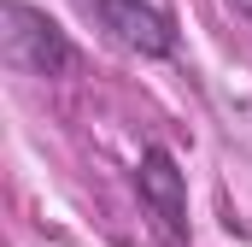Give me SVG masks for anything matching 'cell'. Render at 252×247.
Masks as SVG:
<instances>
[{
    "label": "cell",
    "instance_id": "obj_1",
    "mask_svg": "<svg viewBox=\"0 0 252 247\" xmlns=\"http://www.w3.org/2000/svg\"><path fill=\"white\" fill-rule=\"evenodd\" d=\"M0 24H6V59L18 65V71H30V77H59V71L76 65V47L64 41V30L47 12H35V6H24V0H6V6H0Z\"/></svg>",
    "mask_w": 252,
    "mask_h": 247
},
{
    "label": "cell",
    "instance_id": "obj_2",
    "mask_svg": "<svg viewBox=\"0 0 252 247\" xmlns=\"http://www.w3.org/2000/svg\"><path fill=\"white\" fill-rule=\"evenodd\" d=\"M94 18H100V30L129 47V53H141V59H164V53H176V24H170V12H158V6H147V0H82Z\"/></svg>",
    "mask_w": 252,
    "mask_h": 247
},
{
    "label": "cell",
    "instance_id": "obj_3",
    "mask_svg": "<svg viewBox=\"0 0 252 247\" xmlns=\"http://www.w3.org/2000/svg\"><path fill=\"white\" fill-rule=\"evenodd\" d=\"M135 188H141V200L153 206V218L164 224V236H170V242H188V183H182L170 147H147V153H141Z\"/></svg>",
    "mask_w": 252,
    "mask_h": 247
},
{
    "label": "cell",
    "instance_id": "obj_4",
    "mask_svg": "<svg viewBox=\"0 0 252 247\" xmlns=\"http://www.w3.org/2000/svg\"><path fill=\"white\" fill-rule=\"evenodd\" d=\"M235 6H241V12H252V0H235Z\"/></svg>",
    "mask_w": 252,
    "mask_h": 247
}]
</instances>
